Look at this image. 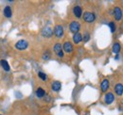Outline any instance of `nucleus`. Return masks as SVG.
I'll list each match as a JSON object with an SVG mask.
<instances>
[{
  "instance_id": "obj_4",
  "label": "nucleus",
  "mask_w": 123,
  "mask_h": 115,
  "mask_svg": "<svg viewBox=\"0 0 123 115\" xmlns=\"http://www.w3.org/2000/svg\"><path fill=\"white\" fill-rule=\"evenodd\" d=\"M53 51L56 53V55L59 58H63V50H62V45L60 43H57L53 46Z\"/></svg>"
},
{
  "instance_id": "obj_6",
  "label": "nucleus",
  "mask_w": 123,
  "mask_h": 115,
  "mask_svg": "<svg viewBox=\"0 0 123 115\" xmlns=\"http://www.w3.org/2000/svg\"><path fill=\"white\" fill-rule=\"evenodd\" d=\"M41 34L45 38H51L52 35H53V30H52L51 28H49V27H46V28H44V29H42Z\"/></svg>"
},
{
  "instance_id": "obj_12",
  "label": "nucleus",
  "mask_w": 123,
  "mask_h": 115,
  "mask_svg": "<svg viewBox=\"0 0 123 115\" xmlns=\"http://www.w3.org/2000/svg\"><path fill=\"white\" fill-rule=\"evenodd\" d=\"M3 13H4V16L6 18H11L12 16V10L10 6H6L4 11H3Z\"/></svg>"
},
{
  "instance_id": "obj_19",
  "label": "nucleus",
  "mask_w": 123,
  "mask_h": 115,
  "mask_svg": "<svg viewBox=\"0 0 123 115\" xmlns=\"http://www.w3.org/2000/svg\"><path fill=\"white\" fill-rule=\"evenodd\" d=\"M89 40H90V34H89L88 32H85V33L82 35V41H83L84 43H87Z\"/></svg>"
},
{
  "instance_id": "obj_15",
  "label": "nucleus",
  "mask_w": 123,
  "mask_h": 115,
  "mask_svg": "<svg viewBox=\"0 0 123 115\" xmlns=\"http://www.w3.org/2000/svg\"><path fill=\"white\" fill-rule=\"evenodd\" d=\"M0 65H1V67H2L6 72H9V71L11 70V67H10V65H9V62H8L7 60H5V59H1V60H0Z\"/></svg>"
},
{
  "instance_id": "obj_21",
  "label": "nucleus",
  "mask_w": 123,
  "mask_h": 115,
  "mask_svg": "<svg viewBox=\"0 0 123 115\" xmlns=\"http://www.w3.org/2000/svg\"><path fill=\"white\" fill-rule=\"evenodd\" d=\"M51 57V55H50V53L48 52V51H46L44 54H43V59L44 60H47V59H49Z\"/></svg>"
},
{
  "instance_id": "obj_5",
  "label": "nucleus",
  "mask_w": 123,
  "mask_h": 115,
  "mask_svg": "<svg viewBox=\"0 0 123 115\" xmlns=\"http://www.w3.org/2000/svg\"><path fill=\"white\" fill-rule=\"evenodd\" d=\"M63 33H64V31H63L62 26H61V25L55 26L54 30H53V34H54L57 38H62V37L63 36Z\"/></svg>"
},
{
  "instance_id": "obj_9",
  "label": "nucleus",
  "mask_w": 123,
  "mask_h": 115,
  "mask_svg": "<svg viewBox=\"0 0 123 115\" xmlns=\"http://www.w3.org/2000/svg\"><path fill=\"white\" fill-rule=\"evenodd\" d=\"M104 101H105V103H106V104H108V105L112 104V103L115 101V95H114V93H113L112 92H107V93L105 94Z\"/></svg>"
},
{
  "instance_id": "obj_10",
  "label": "nucleus",
  "mask_w": 123,
  "mask_h": 115,
  "mask_svg": "<svg viewBox=\"0 0 123 115\" xmlns=\"http://www.w3.org/2000/svg\"><path fill=\"white\" fill-rule=\"evenodd\" d=\"M73 14L75 15V17L80 18L82 15V9L80 6H75L73 8Z\"/></svg>"
},
{
  "instance_id": "obj_23",
  "label": "nucleus",
  "mask_w": 123,
  "mask_h": 115,
  "mask_svg": "<svg viewBox=\"0 0 123 115\" xmlns=\"http://www.w3.org/2000/svg\"><path fill=\"white\" fill-rule=\"evenodd\" d=\"M0 115H3V114H0Z\"/></svg>"
},
{
  "instance_id": "obj_16",
  "label": "nucleus",
  "mask_w": 123,
  "mask_h": 115,
  "mask_svg": "<svg viewBox=\"0 0 123 115\" xmlns=\"http://www.w3.org/2000/svg\"><path fill=\"white\" fill-rule=\"evenodd\" d=\"M81 41H82V35L80 32L73 35V42H74V43L79 44L80 43H81Z\"/></svg>"
},
{
  "instance_id": "obj_2",
  "label": "nucleus",
  "mask_w": 123,
  "mask_h": 115,
  "mask_svg": "<svg viewBox=\"0 0 123 115\" xmlns=\"http://www.w3.org/2000/svg\"><path fill=\"white\" fill-rule=\"evenodd\" d=\"M80 29V24L79 22H77V21H73V22H71L69 24V30L72 33H74V34L79 33Z\"/></svg>"
},
{
  "instance_id": "obj_1",
  "label": "nucleus",
  "mask_w": 123,
  "mask_h": 115,
  "mask_svg": "<svg viewBox=\"0 0 123 115\" xmlns=\"http://www.w3.org/2000/svg\"><path fill=\"white\" fill-rule=\"evenodd\" d=\"M82 18L86 23H93L96 20V14L92 12H85L82 14Z\"/></svg>"
},
{
  "instance_id": "obj_3",
  "label": "nucleus",
  "mask_w": 123,
  "mask_h": 115,
  "mask_svg": "<svg viewBox=\"0 0 123 115\" xmlns=\"http://www.w3.org/2000/svg\"><path fill=\"white\" fill-rule=\"evenodd\" d=\"M28 46H29V43L26 40H19L15 43V48L17 50H20V51H23V50L27 49Z\"/></svg>"
},
{
  "instance_id": "obj_8",
  "label": "nucleus",
  "mask_w": 123,
  "mask_h": 115,
  "mask_svg": "<svg viewBox=\"0 0 123 115\" xmlns=\"http://www.w3.org/2000/svg\"><path fill=\"white\" fill-rule=\"evenodd\" d=\"M114 16L117 21H120L122 19V11L119 7H116L114 9Z\"/></svg>"
},
{
  "instance_id": "obj_7",
  "label": "nucleus",
  "mask_w": 123,
  "mask_h": 115,
  "mask_svg": "<svg viewBox=\"0 0 123 115\" xmlns=\"http://www.w3.org/2000/svg\"><path fill=\"white\" fill-rule=\"evenodd\" d=\"M62 50H63V52H65L67 54H70L73 51V44L68 41L64 42V43L62 44Z\"/></svg>"
},
{
  "instance_id": "obj_22",
  "label": "nucleus",
  "mask_w": 123,
  "mask_h": 115,
  "mask_svg": "<svg viewBox=\"0 0 123 115\" xmlns=\"http://www.w3.org/2000/svg\"><path fill=\"white\" fill-rule=\"evenodd\" d=\"M109 28L111 29V32H112V33H114V32L116 31V25H115L114 22H110V23H109Z\"/></svg>"
},
{
  "instance_id": "obj_18",
  "label": "nucleus",
  "mask_w": 123,
  "mask_h": 115,
  "mask_svg": "<svg viewBox=\"0 0 123 115\" xmlns=\"http://www.w3.org/2000/svg\"><path fill=\"white\" fill-rule=\"evenodd\" d=\"M120 49H121L120 43H114V45H113V52H114L115 54H117H117L119 53Z\"/></svg>"
},
{
  "instance_id": "obj_17",
  "label": "nucleus",
  "mask_w": 123,
  "mask_h": 115,
  "mask_svg": "<svg viewBox=\"0 0 123 115\" xmlns=\"http://www.w3.org/2000/svg\"><path fill=\"white\" fill-rule=\"evenodd\" d=\"M36 95H37V97L38 98H43V97H45L46 96V92H45V90L43 89V88H38L37 90H36Z\"/></svg>"
},
{
  "instance_id": "obj_11",
  "label": "nucleus",
  "mask_w": 123,
  "mask_h": 115,
  "mask_svg": "<svg viewBox=\"0 0 123 115\" xmlns=\"http://www.w3.org/2000/svg\"><path fill=\"white\" fill-rule=\"evenodd\" d=\"M115 92H116V94L117 95H118V96H121L123 94V85L121 83H117V84H116V86H115Z\"/></svg>"
},
{
  "instance_id": "obj_13",
  "label": "nucleus",
  "mask_w": 123,
  "mask_h": 115,
  "mask_svg": "<svg viewBox=\"0 0 123 115\" xmlns=\"http://www.w3.org/2000/svg\"><path fill=\"white\" fill-rule=\"evenodd\" d=\"M109 80L108 79H103L102 81H101V83H100V90H101V92H107V90L109 89Z\"/></svg>"
},
{
  "instance_id": "obj_20",
  "label": "nucleus",
  "mask_w": 123,
  "mask_h": 115,
  "mask_svg": "<svg viewBox=\"0 0 123 115\" xmlns=\"http://www.w3.org/2000/svg\"><path fill=\"white\" fill-rule=\"evenodd\" d=\"M38 76L43 80V81H46V78H47V76H46V75L45 74V73L43 72H39L38 73Z\"/></svg>"
},
{
  "instance_id": "obj_14",
  "label": "nucleus",
  "mask_w": 123,
  "mask_h": 115,
  "mask_svg": "<svg viewBox=\"0 0 123 115\" xmlns=\"http://www.w3.org/2000/svg\"><path fill=\"white\" fill-rule=\"evenodd\" d=\"M62 88V84L60 81H54L53 83H52V85H51V89H52V91L53 92H59L60 90H61Z\"/></svg>"
}]
</instances>
